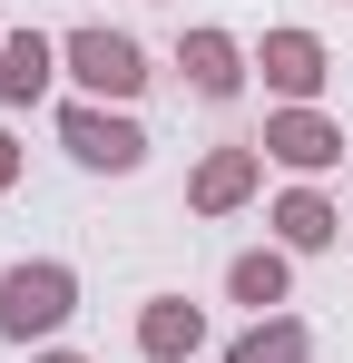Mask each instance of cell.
Masks as SVG:
<instances>
[{"label":"cell","mask_w":353,"mask_h":363,"mask_svg":"<svg viewBox=\"0 0 353 363\" xmlns=\"http://www.w3.org/2000/svg\"><path fill=\"white\" fill-rule=\"evenodd\" d=\"M275 226H285V245H324V236H334V206H324V196H285Z\"/></svg>","instance_id":"obj_12"},{"label":"cell","mask_w":353,"mask_h":363,"mask_svg":"<svg viewBox=\"0 0 353 363\" xmlns=\"http://www.w3.org/2000/svg\"><path fill=\"white\" fill-rule=\"evenodd\" d=\"M176 60H186V79H196L206 99H235V79H245V69H235V40H226V30H186V50H176Z\"/></svg>","instance_id":"obj_6"},{"label":"cell","mask_w":353,"mask_h":363,"mask_svg":"<svg viewBox=\"0 0 353 363\" xmlns=\"http://www.w3.org/2000/svg\"><path fill=\"white\" fill-rule=\"evenodd\" d=\"M226 363H304V324H255Z\"/></svg>","instance_id":"obj_11"},{"label":"cell","mask_w":353,"mask_h":363,"mask_svg":"<svg viewBox=\"0 0 353 363\" xmlns=\"http://www.w3.org/2000/svg\"><path fill=\"white\" fill-rule=\"evenodd\" d=\"M235 304H285V255H235Z\"/></svg>","instance_id":"obj_10"},{"label":"cell","mask_w":353,"mask_h":363,"mask_svg":"<svg viewBox=\"0 0 353 363\" xmlns=\"http://www.w3.org/2000/svg\"><path fill=\"white\" fill-rule=\"evenodd\" d=\"M265 79H275V89H285V99H314V89H324V40H304V30H265Z\"/></svg>","instance_id":"obj_4"},{"label":"cell","mask_w":353,"mask_h":363,"mask_svg":"<svg viewBox=\"0 0 353 363\" xmlns=\"http://www.w3.org/2000/svg\"><path fill=\"white\" fill-rule=\"evenodd\" d=\"M59 138H69L89 167H138V157H147V138H138L128 118H99V108H69V118H59Z\"/></svg>","instance_id":"obj_3"},{"label":"cell","mask_w":353,"mask_h":363,"mask_svg":"<svg viewBox=\"0 0 353 363\" xmlns=\"http://www.w3.org/2000/svg\"><path fill=\"white\" fill-rule=\"evenodd\" d=\"M265 147H275L285 167H334V157H344V128H324L314 108H285V118L265 128Z\"/></svg>","instance_id":"obj_5"},{"label":"cell","mask_w":353,"mask_h":363,"mask_svg":"<svg viewBox=\"0 0 353 363\" xmlns=\"http://www.w3.org/2000/svg\"><path fill=\"white\" fill-rule=\"evenodd\" d=\"M40 89H50V40L20 30V40L0 50V99H40Z\"/></svg>","instance_id":"obj_9"},{"label":"cell","mask_w":353,"mask_h":363,"mask_svg":"<svg viewBox=\"0 0 353 363\" xmlns=\"http://www.w3.org/2000/svg\"><path fill=\"white\" fill-rule=\"evenodd\" d=\"M69 69H79L89 89H108V99H138V89H147L138 40H118V30H79V40H69Z\"/></svg>","instance_id":"obj_2"},{"label":"cell","mask_w":353,"mask_h":363,"mask_svg":"<svg viewBox=\"0 0 353 363\" xmlns=\"http://www.w3.org/2000/svg\"><path fill=\"white\" fill-rule=\"evenodd\" d=\"M10 177H20V147H10V138H0V186H10Z\"/></svg>","instance_id":"obj_13"},{"label":"cell","mask_w":353,"mask_h":363,"mask_svg":"<svg viewBox=\"0 0 353 363\" xmlns=\"http://www.w3.org/2000/svg\"><path fill=\"white\" fill-rule=\"evenodd\" d=\"M40 363H79V354H40Z\"/></svg>","instance_id":"obj_14"},{"label":"cell","mask_w":353,"mask_h":363,"mask_svg":"<svg viewBox=\"0 0 353 363\" xmlns=\"http://www.w3.org/2000/svg\"><path fill=\"white\" fill-rule=\"evenodd\" d=\"M0 50H10V40H0Z\"/></svg>","instance_id":"obj_15"},{"label":"cell","mask_w":353,"mask_h":363,"mask_svg":"<svg viewBox=\"0 0 353 363\" xmlns=\"http://www.w3.org/2000/svg\"><path fill=\"white\" fill-rule=\"evenodd\" d=\"M69 304H79L69 265H10L0 275V334H50V324H69Z\"/></svg>","instance_id":"obj_1"},{"label":"cell","mask_w":353,"mask_h":363,"mask_svg":"<svg viewBox=\"0 0 353 363\" xmlns=\"http://www.w3.org/2000/svg\"><path fill=\"white\" fill-rule=\"evenodd\" d=\"M196 304H147V324H138V354H157V363H176V354H196Z\"/></svg>","instance_id":"obj_7"},{"label":"cell","mask_w":353,"mask_h":363,"mask_svg":"<svg viewBox=\"0 0 353 363\" xmlns=\"http://www.w3.org/2000/svg\"><path fill=\"white\" fill-rule=\"evenodd\" d=\"M245 186H255V147H216V157L196 167V206L216 216V206H235Z\"/></svg>","instance_id":"obj_8"}]
</instances>
